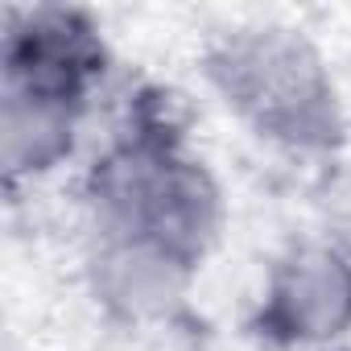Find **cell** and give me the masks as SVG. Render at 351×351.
<instances>
[{
    "label": "cell",
    "instance_id": "cell-1",
    "mask_svg": "<svg viewBox=\"0 0 351 351\" xmlns=\"http://www.w3.org/2000/svg\"><path fill=\"white\" fill-rule=\"evenodd\" d=\"M347 277L335 269V261L318 256V261H302V269L293 273L289 285V302H293V318H302L314 330H330L343 314H347Z\"/></svg>",
    "mask_w": 351,
    "mask_h": 351
}]
</instances>
